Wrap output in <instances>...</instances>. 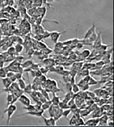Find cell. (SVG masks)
<instances>
[{"mask_svg": "<svg viewBox=\"0 0 114 127\" xmlns=\"http://www.w3.org/2000/svg\"><path fill=\"white\" fill-rule=\"evenodd\" d=\"M17 107L15 104H11V105H8L6 107V109L4 111V114H5L6 113L8 114V118H7V125L9 126V122L11 120V116L14 114V113L15 112V111L17 110Z\"/></svg>", "mask_w": 114, "mask_h": 127, "instance_id": "obj_1", "label": "cell"}, {"mask_svg": "<svg viewBox=\"0 0 114 127\" xmlns=\"http://www.w3.org/2000/svg\"><path fill=\"white\" fill-rule=\"evenodd\" d=\"M67 30H65V31H52L50 32V39H51V40L53 42L54 44L57 42L59 41V39L60 38V36H61L63 33L66 32Z\"/></svg>", "mask_w": 114, "mask_h": 127, "instance_id": "obj_2", "label": "cell"}, {"mask_svg": "<svg viewBox=\"0 0 114 127\" xmlns=\"http://www.w3.org/2000/svg\"><path fill=\"white\" fill-rule=\"evenodd\" d=\"M44 110L41 109V110L39 111H28V112L25 113H22V114H18L17 117H19V116H24V115H32V116H37V117H42L43 116Z\"/></svg>", "mask_w": 114, "mask_h": 127, "instance_id": "obj_3", "label": "cell"}, {"mask_svg": "<svg viewBox=\"0 0 114 127\" xmlns=\"http://www.w3.org/2000/svg\"><path fill=\"white\" fill-rule=\"evenodd\" d=\"M101 34H102L101 31L97 33V37H96L95 40L94 41V42L93 43V44L91 45L93 47V48L97 49L103 44V42H102V38H101Z\"/></svg>", "mask_w": 114, "mask_h": 127, "instance_id": "obj_4", "label": "cell"}, {"mask_svg": "<svg viewBox=\"0 0 114 127\" xmlns=\"http://www.w3.org/2000/svg\"><path fill=\"white\" fill-rule=\"evenodd\" d=\"M20 102L22 103L24 106H28L29 105L31 104V101H30V99L28 97L26 94H23V93L22 95H21L20 97H19L18 100Z\"/></svg>", "mask_w": 114, "mask_h": 127, "instance_id": "obj_5", "label": "cell"}, {"mask_svg": "<svg viewBox=\"0 0 114 127\" xmlns=\"http://www.w3.org/2000/svg\"><path fill=\"white\" fill-rule=\"evenodd\" d=\"M100 119L99 118H92L91 119H89L85 122V125L87 126H96L98 125Z\"/></svg>", "mask_w": 114, "mask_h": 127, "instance_id": "obj_6", "label": "cell"}, {"mask_svg": "<svg viewBox=\"0 0 114 127\" xmlns=\"http://www.w3.org/2000/svg\"><path fill=\"white\" fill-rule=\"evenodd\" d=\"M103 110L102 109L101 107L100 108L99 106H98L96 109H95L92 112V118H100L101 115H103Z\"/></svg>", "mask_w": 114, "mask_h": 127, "instance_id": "obj_7", "label": "cell"}, {"mask_svg": "<svg viewBox=\"0 0 114 127\" xmlns=\"http://www.w3.org/2000/svg\"><path fill=\"white\" fill-rule=\"evenodd\" d=\"M95 30H96V23H93L91 26V27L88 30H87V33H85V36H84L83 39L87 40V39H89V37H90L91 35H92V33H93Z\"/></svg>", "mask_w": 114, "mask_h": 127, "instance_id": "obj_8", "label": "cell"}, {"mask_svg": "<svg viewBox=\"0 0 114 127\" xmlns=\"http://www.w3.org/2000/svg\"><path fill=\"white\" fill-rule=\"evenodd\" d=\"M100 121L98 123V125L100 126H106L107 125V123L109 121V116H107V114H104L101 115L99 118Z\"/></svg>", "mask_w": 114, "mask_h": 127, "instance_id": "obj_9", "label": "cell"}, {"mask_svg": "<svg viewBox=\"0 0 114 127\" xmlns=\"http://www.w3.org/2000/svg\"><path fill=\"white\" fill-rule=\"evenodd\" d=\"M43 64L44 65V66L49 69L52 66H54L55 64V60L52 59H47L46 58L44 60H43Z\"/></svg>", "mask_w": 114, "mask_h": 127, "instance_id": "obj_10", "label": "cell"}, {"mask_svg": "<svg viewBox=\"0 0 114 127\" xmlns=\"http://www.w3.org/2000/svg\"><path fill=\"white\" fill-rule=\"evenodd\" d=\"M83 64L84 63L83 62H76L73 64V67L71 69L76 70V72H79V70H81L83 67Z\"/></svg>", "mask_w": 114, "mask_h": 127, "instance_id": "obj_11", "label": "cell"}, {"mask_svg": "<svg viewBox=\"0 0 114 127\" xmlns=\"http://www.w3.org/2000/svg\"><path fill=\"white\" fill-rule=\"evenodd\" d=\"M2 81H3V84L5 88H8L10 86V85L11 84V83H12V81H11V79L8 77L2 78Z\"/></svg>", "mask_w": 114, "mask_h": 127, "instance_id": "obj_12", "label": "cell"}, {"mask_svg": "<svg viewBox=\"0 0 114 127\" xmlns=\"http://www.w3.org/2000/svg\"><path fill=\"white\" fill-rule=\"evenodd\" d=\"M63 109H61L60 108H59L58 109V110L55 112V113L54 114V115L53 118L56 120V122L58 121V120L63 116Z\"/></svg>", "mask_w": 114, "mask_h": 127, "instance_id": "obj_13", "label": "cell"}, {"mask_svg": "<svg viewBox=\"0 0 114 127\" xmlns=\"http://www.w3.org/2000/svg\"><path fill=\"white\" fill-rule=\"evenodd\" d=\"M91 113V111L88 108L80 109L79 114H80V116H82V117H85V116L89 115Z\"/></svg>", "mask_w": 114, "mask_h": 127, "instance_id": "obj_14", "label": "cell"}, {"mask_svg": "<svg viewBox=\"0 0 114 127\" xmlns=\"http://www.w3.org/2000/svg\"><path fill=\"white\" fill-rule=\"evenodd\" d=\"M91 53V51L88 49H85V50H83V51L81 52V53H79V55H81V57L83 58V59H87V58H88L90 55Z\"/></svg>", "mask_w": 114, "mask_h": 127, "instance_id": "obj_15", "label": "cell"}, {"mask_svg": "<svg viewBox=\"0 0 114 127\" xmlns=\"http://www.w3.org/2000/svg\"><path fill=\"white\" fill-rule=\"evenodd\" d=\"M52 104L54 105H58L59 103L61 101V100H60V97L59 96H57L55 95V93L53 92V97L52 98L51 100Z\"/></svg>", "mask_w": 114, "mask_h": 127, "instance_id": "obj_16", "label": "cell"}, {"mask_svg": "<svg viewBox=\"0 0 114 127\" xmlns=\"http://www.w3.org/2000/svg\"><path fill=\"white\" fill-rule=\"evenodd\" d=\"M52 105V101L51 100H47L46 102L43 103L41 105V108L44 110H46L49 108V107L50 106V105Z\"/></svg>", "mask_w": 114, "mask_h": 127, "instance_id": "obj_17", "label": "cell"}, {"mask_svg": "<svg viewBox=\"0 0 114 127\" xmlns=\"http://www.w3.org/2000/svg\"><path fill=\"white\" fill-rule=\"evenodd\" d=\"M33 63V61H32V60H28V61H26L25 62H24L23 63H22V64H21V66L22 67L23 69L27 68V67H30L31 66L32 64Z\"/></svg>", "mask_w": 114, "mask_h": 127, "instance_id": "obj_18", "label": "cell"}, {"mask_svg": "<svg viewBox=\"0 0 114 127\" xmlns=\"http://www.w3.org/2000/svg\"><path fill=\"white\" fill-rule=\"evenodd\" d=\"M33 91L32 89V84L29 83V84H28L27 85H26L25 88L23 89V92L27 93V94H30L32 91Z\"/></svg>", "mask_w": 114, "mask_h": 127, "instance_id": "obj_19", "label": "cell"}, {"mask_svg": "<svg viewBox=\"0 0 114 127\" xmlns=\"http://www.w3.org/2000/svg\"><path fill=\"white\" fill-rule=\"evenodd\" d=\"M17 80H18V84L20 89H21L23 90L24 88H25L26 85H27L26 84L25 82V81H24L22 78H21V79H17Z\"/></svg>", "mask_w": 114, "mask_h": 127, "instance_id": "obj_20", "label": "cell"}, {"mask_svg": "<svg viewBox=\"0 0 114 127\" xmlns=\"http://www.w3.org/2000/svg\"><path fill=\"white\" fill-rule=\"evenodd\" d=\"M15 50H16V53L17 54H18V53H21L22 51L23 50V46L22 44H17L15 47Z\"/></svg>", "mask_w": 114, "mask_h": 127, "instance_id": "obj_21", "label": "cell"}, {"mask_svg": "<svg viewBox=\"0 0 114 127\" xmlns=\"http://www.w3.org/2000/svg\"><path fill=\"white\" fill-rule=\"evenodd\" d=\"M6 100H7V105H6V107L8 106V105H11V104H13V95L11 93H8V94L7 95V98H6Z\"/></svg>", "mask_w": 114, "mask_h": 127, "instance_id": "obj_22", "label": "cell"}, {"mask_svg": "<svg viewBox=\"0 0 114 127\" xmlns=\"http://www.w3.org/2000/svg\"><path fill=\"white\" fill-rule=\"evenodd\" d=\"M41 93L42 94V95L44 96V98H46L47 100H50L49 97V92L47 90H46L45 88H42L41 89Z\"/></svg>", "mask_w": 114, "mask_h": 127, "instance_id": "obj_23", "label": "cell"}, {"mask_svg": "<svg viewBox=\"0 0 114 127\" xmlns=\"http://www.w3.org/2000/svg\"><path fill=\"white\" fill-rule=\"evenodd\" d=\"M76 123H77V118H76L75 115L74 114L69 120V125L76 126Z\"/></svg>", "mask_w": 114, "mask_h": 127, "instance_id": "obj_24", "label": "cell"}, {"mask_svg": "<svg viewBox=\"0 0 114 127\" xmlns=\"http://www.w3.org/2000/svg\"><path fill=\"white\" fill-rule=\"evenodd\" d=\"M109 46V45L103 44H101V45H100V46L99 47L96 49V50H97L98 52L105 51V50H107V48H108Z\"/></svg>", "mask_w": 114, "mask_h": 127, "instance_id": "obj_25", "label": "cell"}, {"mask_svg": "<svg viewBox=\"0 0 114 127\" xmlns=\"http://www.w3.org/2000/svg\"><path fill=\"white\" fill-rule=\"evenodd\" d=\"M59 107L62 109H68L69 108V107L68 105V103H65L63 101H60V103H59V105H58Z\"/></svg>", "mask_w": 114, "mask_h": 127, "instance_id": "obj_26", "label": "cell"}, {"mask_svg": "<svg viewBox=\"0 0 114 127\" xmlns=\"http://www.w3.org/2000/svg\"><path fill=\"white\" fill-rule=\"evenodd\" d=\"M85 121L83 120V118L80 116L79 118H77V123H76V126H83L85 125Z\"/></svg>", "mask_w": 114, "mask_h": 127, "instance_id": "obj_27", "label": "cell"}, {"mask_svg": "<svg viewBox=\"0 0 114 127\" xmlns=\"http://www.w3.org/2000/svg\"><path fill=\"white\" fill-rule=\"evenodd\" d=\"M7 53H8L9 55H13V56L17 54L15 47H9V48L8 49Z\"/></svg>", "mask_w": 114, "mask_h": 127, "instance_id": "obj_28", "label": "cell"}, {"mask_svg": "<svg viewBox=\"0 0 114 127\" xmlns=\"http://www.w3.org/2000/svg\"><path fill=\"white\" fill-rule=\"evenodd\" d=\"M98 84V81L96 80L93 78V77H91L90 79L89 80L88 83V84L89 86H92V85H96Z\"/></svg>", "mask_w": 114, "mask_h": 127, "instance_id": "obj_29", "label": "cell"}, {"mask_svg": "<svg viewBox=\"0 0 114 127\" xmlns=\"http://www.w3.org/2000/svg\"><path fill=\"white\" fill-rule=\"evenodd\" d=\"M23 109H25V110L28 111H36L35 109V108H34V105H29L28 106H24L23 108Z\"/></svg>", "mask_w": 114, "mask_h": 127, "instance_id": "obj_30", "label": "cell"}, {"mask_svg": "<svg viewBox=\"0 0 114 127\" xmlns=\"http://www.w3.org/2000/svg\"><path fill=\"white\" fill-rule=\"evenodd\" d=\"M79 89H80V88H79V86H78L77 84H74L73 85V87H72V91L74 92V93H75V94H76V93H78V92L79 91Z\"/></svg>", "mask_w": 114, "mask_h": 127, "instance_id": "obj_31", "label": "cell"}, {"mask_svg": "<svg viewBox=\"0 0 114 127\" xmlns=\"http://www.w3.org/2000/svg\"><path fill=\"white\" fill-rule=\"evenodd\" d=\"M71 113V110L70 108L64 109L63 112V116H64L65 118H68V116Z\"/></svg>", "mask_w": 114, "mask_h": 127, "instance_id": "obj_32", "label": "cell"}, {"mask_svg": "<svg viewBox=\"0 0 114 127\" xmlns=\"http://www.w3.org/2000/svg\"><path fill=\"white\" fill-rule=\"evenodd\" d=\"M39 70H40V71L42 72V74H44V75H46V74H47V73L49 72V69L45 66L41 67L39 68Z\"/></svg>", "mask_w": 114, "mask_h": 127, "instance_id": "obj_33", "label": "cell"}, {"mask_svg": "<svg viewBox=\"0 0 114 127\" xmlns=\"http://www.w3.org/2000/svg\"><path fill=\"white\" fill-rule=\"evenodd\" d=\"M6 77V72L5 70L4 67H0V77L4 78Z\"/></svg>", "mask_w": 114, "mask_h": 127, "instance_id": "obj_34", "label": "cell"}, {"mask_svg": "<svg viewBox=\"0 0 114 127\" xmlns=\"http://www.w3.org/2000/svg\"><path fill=\"white\" fill-rule=\"evenodd\" d=\"M52 52V50L49 48L48 47H47L46 48H44L42 49V53H43L44 54H46V55H48V54H49Z\"/></svg>", "mask_w": 114, "mask_h": 127, "instance_id": "obj_35", "label": "cell"}, {"mask_svg": "<svg viewBox=\"0 0 114 127\" xmlns=\"http://www.w3.org/2000/svg\"><path fill=\"white\" fill-rule=\"evenodd\" d=\"M30 67L32 70H39V68H40V67H39V64H35V63H33Z\"/></svg>", "mask_w": 114, "mask_h": 127, "instance_id": "obj_36", "label": "cell"}, {"mask_svg": "<svg viewBox=\"0 0 114 127\" xmlns=\"http://www.w3.org/2000/svg\"><path fill=\"white\" fill-rule=\"evenodd\" d=\"M64 47V44L62 42H57L55 43V48H62Z\"/></svg>", "mask_w": 114, "mask_h": 127, "instance_id": "obj_37", "label": "cell"}, {"mask_svg": "<svg viewBox=\"0 0 114 127\" xmlns=\"http://www.w3.org/2000/svg\"><path fill=\"white\" fill-rule=\"evenodd\" d=\"M86 84H88V83H86V82H85V81H84L83 79H81V81H79V82H78V83L77 84H78V86H79V88L81 89L82 88H83V86H85Z\"/></svg>", "mask_w": 114, "mask_h": 127, "instance_id": "obj_38", "label": "cell"}, {"mask_svg": "<svg viewBox=\"0 0 114 127\" xmlns=\"http://www.w3.org/2000/svg\"><path fill=\"white\" fill-rule=\"evenodd\" d=\"M47 47V45L46 44H44V43L41 42H38V47L41 48V49H44V48H46Z\"/></svg>", "mask_w": 114, "mask_h": 127, "instance_id": "obj_39", "label": "cell"}, {"mask_svg": "<svg viewBox=\"0 0 114 127\" xmlns=\"http://www.w3.org/2000/svg\"><path fill=\"white\" fill-rule=\"evenodd\" d=\"M63 79H64V81L65 83H70V81H71V76H63Z\"/></svg>", "mask_w": 114, "mask_h": 127, "instance_id": "obj_40", "label": "cell"}, {"mask_svg": "<svg viewBox=\"0 0 114 127\" xmlns=\"http://www.w3.org/2000/svg\"><path fill=\"white\" fill-rule=\"evenodd\" d=\"M84 44H83L82 42H81V41H79V42H78L77 44L76 45V47H77L78 49H81V48H83V47H84Z\"/></svg>", "mask_w": 114, "mask_h": 127, "instance_id": "obj_41", "label": "cell"}, {"mask_svg": "<svg viewBox=\"0 0 114 127\" xmlns=\"http://www.w3.org/2000/svg\"><path fill=\"white\" fill-rule=\"evenodd\" d=\"M66 88L68 91V92H70V91H72V87L73 86L71 85V84L70 83H66Z\"/></svg>", "mask_w": 114, "mask_h": 127, "instance_id": "obj_42", "label": "cell"}, {"mask_svg": "<svg viewBox=\"0 0 114 127\" xmlns=\"http://www.w3.org/2000/svg\"><path fill=\"white\" fill-rule=\"evenodd\" d=\"M101 89H96L94 91V93L95 94V95L96 96H100V93H101Z\"/></svg>", "mask_w": 114, "mask_h": 127, "instance_id": "obj_43", "label": "cell"}, {"mask_svg": "<svg viewBox=\"0 0 114 127\" xmlns=\"http://www.w3.org/2000/svg\"><path fill=\"white\" fill-rule=\"evenodd\" d=\"M104 65V62H103V61H100L99 62H98L97 63L95 64V67H98L99 68L101 67Z\"/></svg>", "mask_w": 114, "mask_h": 127, "instance_id": "obj_44", "label": "cell"}, {"mask_svg": "<svg viewBox=\"0 0 114 127\" xmlns=\"http://www.w3.org/2000/svg\"><path fill=\"white\" fill-rule=\"evenodd\" d=\"M89 88H90V86H89L88 84H86L85 86H83V88H82L81 89L83 91H87L88 90Z\"/></svg>", "mask_w": 114, "mask_h": 127, "instance_id": "obj_45", "label": "cell"}, {"mask_svg": "<svg viewBox=\"0 0 114 127\" xmlns=\"http://www.w3.org/2000/svg\"><path fill=\"white\" fill-rule=\"evenodd\" d=\"M87 94H88V96L90 97V98H94L96 96L95 94L94 93V92H89V91H87Z\"/></svg>", "mask_w": 114, "mask_h": 127, "instance_id": "obj_46", "label": "cell"}, {"mask_svg": "<svg viewBox=\"0 0 114 127\" xmlns=\"http://www.w3.org/2000/svg\"><path fill=\"white\" fill-rule=\"evenodd\" d=\"M15 76L17 78V79H21V78H22V73H21V72H17V73L15 74Z\"/></svg>", "mask_w": 114, "mask_h": 127, "instance_id": "obj_47", "label": "cell"}, {"mask_svg": "<svg viewBox=\"0 0 114 127\" xmlns=\"http://www.w3.org/2000/svg\"><path fill=\"white\" fill-rule=\"evenodd\" d=\"M64 44V45H72V40H67L66 42H63Z\"/></svg>", "mask_w": 114, "mask_h": 127, "instance_id": "obj_48", "label": "cell"}, {"mask_svg": "<svg viewBox=\"0 0 114 127\" xmlns=\"http://www.w3.org/2000/svg\"><path fill=\"white\" fill-rule=\"evenodd\" d=\"M90 78H91V76H90V74H89V75H87V76H85V77H84V78H83V80H84V81H85L86 83H88L89 80L90 79Z\"/></svg>", "mask_w": 114, "mask_h": 127, "instance_id": "obj_49", "label": "cell"}, {"mask_svg": "<svg viewBox=\"0 0 114 127\" xmlns=\"http://www.w3.org/2000/svg\"><path fill=\"white\" fill-rule=\"evenodd\" d=\"M70 83L71 84V85L73 86V84H74L76 83V78L75 76H73V77H71V81H70Z\"/></svg>", "mask_w": 114, "mask_h": 127, "instance_id": "obj_50", "label": "cell"}, {"mask_svg": "<svg viewBox=\"0 0 114 127\" xmlns=\"http://www.w3.org/2000/svg\"><path fill=\"white\" fill-rule=\"evenodd\" d=\"M17 42L18 44H23V39L21 38V37H18L17 38Z\"/></svg>", "mask_w": 114, "mask_h": 127, "instance_id": "obj_51", "label": "cell"}, {"mask_svg": "<svg viewBox=\"0 0 114 127\" xmlns=\"http://www.w3.org/2000/svg\"><path fill=\"white\" fill-rule=\"evenodd\" d=\"M4 63H5V61L3 59H0V67H4Z\"/></svg>", "mask_w": 114, "mask_h": 127, "instance_id": "obj_52", "label": "cell"}, {"mask_svg": "<svg viewBox=\"0 0 114 127\" xmlns=\"http://www.w3.org/2000/svg\"><path fill=\"white\" fill-rule=\"evenodd\" d=\"M107 125L109 126H110V127H113L114 126V122H113V121H110V122H109L108 123H107Z\"/></svg>", "mask_w": 114, "mask_h": 127, "instance_id": "obj_53", "label": "cell"}, {"mask_svg": "<svg viewBox=\"0 0 114 127\" xmlns=\"http://www.w3.org/2000/svg\"><path fill=\"white\" fill-rule=\"evenodd\" d=\"M49 1H53V0H49ZM57 1H59V0H57Z\"/></svg>", "mask_w": 114, "mask_h": 127, "instance_id": "obj_54", "label": "cell"}]
</instances>
